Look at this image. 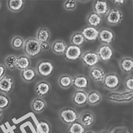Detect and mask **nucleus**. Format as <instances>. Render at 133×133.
<instances>
[{
    "label": "nucleus",
    "instance_id": "aec40b11",
    "mask_svg": "<svg viewBox=\"0 0 133 133\" xmlns=\"http://www.w3.org/2000/svg\"><path fill=\"white\" fill-rule=\"evenodd\" d=\"M32 110L36 113H40L44 111L47 108V103L45 100L41 98L37 97L33 100L31 104Z\"/></svg>",
    "mask_w": 133,
    "mask_h": 133
},
{
    "label": "nucleus",
    "instance_id": "f704fd0d",
    "mask_svg": "<svg viewBox=\"0 0 133 133\" xmlns=\"http://www.w3.org/2000/svg\"><path fill=\"white\" fill-rule=\"evenodd\" d=\"M77 5V1L74 0H66L64 2L63 6L66 11H72L76 8Z\"/></svg>",
    "mask_w": 133,
    "mask_h": 133
},
{
    "label": "nucleus",
    "instance_id": "ea45409f",
    "mask_svg": "<svg viewBox=\"0 0 133 133\" xmlns=\"http://www.w3.org/2000/svg\"><path fill=\"white\" fill-rule=\"evenodd\" d=\"M98 133H110L108 130H102V131L98 132Z\"/></svg>",
    "mask_w": 133,
    "mask_h": 133
},
{
    "label": "nucleus",
    "instance_id": "4468645a",
    "mask_svg": "<svg viewBox=\"0 0 133 133\" xmlns=\"http://www.w3.org/2000/svg\"><path fill=\"white\" fill-rule=\"evenodd\" d=\"M92 8L94 12L103 18L108 14L110 9V6L109 2L105 0H96L93 2Z\"/></svg>",
    "mask_w": 133,
    "mask_h": 133
},
{
    "label": "nucleus",
    "instance_id": "393cba45",
    "mask_svg": "<svg viewBox=\"0 0 133 133\" xmlns=\"http://www.w3.org/2000/svg\"><path fill=\"white\" fill-rule=\"evenodd\" d=\"M70 42L71 44L81 47L85 44L86 41L81 31H76L71 35Z\"/></svg>",
    "mask_w": 133,
    "mask_h": 133
},
{
    "label": "nucleus",
    "instance_id": "f8f14e48",
    "mask_svg": "<svg viewBox=\"0 0 133 133\" xmlns=\"http://www.w3.org/2000/svg\"><path fill=\"white\" fill-rule=\"evenodd\" d=\"M14 88V78L8 75H5L0 79V92L9 94L13 91Z\"/></svg>",
    "mask_w": 133,
    "mask_h": 133
},
{
    "label": "nucleus",
    "instance_id": "412c9836",
    "mask_svg": "<svg viewBox=\"0 0 133 133\" xmlns=\"http://www.w3.org/2000/svg\"><path fill=\"white\" fill-rule=\"evenodd\" d=\"M67 47L65 41L61 39H57L51 45V50L56 55H63Z\"/></svg>",
    "mask_w": 133,
    "mask_h": 133
},
{
    "label": "nucleus",
    "instance_id": "9b49d317",
    "mask_svg": "<svg viewBox=\"0 0 133 133\" xmlns=\"http://www.w3.org/2000/svg\"><path fill=\"white\" fill-rule=\"evenodd\" d=\"M79 123L86 128L92 127L96 121V117L94 113L90 110H85L79 115Z\"/></svg>",
    "mask_w": 133,
    "mask_h": 133
},
{
    "label": "nucleus",
    "instance_id": "58836bf2",
    "mask_svg": "<svg viewBox=\"0 0 133 133\" xmlns=\"http://www.w3.org/2000/svg\"><path fill=\"white\" fill-rule=\"evenodd\" d=\"M2 117H3V111L2 110H0V122H1Z\"/></svg>",
    "mask_w": 133,
    "mask_h": 133
},
{
    "label": "nucleus",
    "instance_id": "a19ab883",
    "mask_svg": "<svg viewBox=\"0 0 133 133\" xmlns=\"http://www.w3.org/2000/svg\"><path fill=\"white\" fill-rule=\"evenodd\" d=\"M85 133H95L94 131H87L85 132Z\"/></svg>",
    "mask_w": 133,
    "mask_h": 133
},
{
    "label": "nucleus",
    "instance_id": "37998d69",
    "mask_svg": "<svg viewBox=\"0 0 133 133\" xmlns=\"http://www.w3.org/2000/svg\"><path fill=\"white\" fill-rule=\"evenodd\" d=\"M1 2H0V8H1Z\"/></svg>",
    "mask_w": 133,
    "mask_h": 133
},
{
    "label": "nucleus",
    "instance_id": "c9c22d12",
    "mask_svg": "<svg viewBox=\"0 0 133 133\" xmlns=\"http://www.w3.org/2000/svg\"><path fill=\"white\" fill-rule=\"evenodd\" d=\"M40 48H41L42 51H46L50 48V45L49 42L40 43Z\"/></svg>",
    "mask_w": 133,
    "mask_h": 133
},
{
    "label": "nucleus",
    "instance_id": "e433bc0d",
    "mask_svg": "<svg viewBox=\"0 0 133 133\" xmlns=\"http://www.w3.org/2000/svg\"><path fill=\"white\" fill-rule=\"evenodd\" d=\"M6 69L5 66L2 64H0V79L5 75Z\"/></svg>",
    "mask_w": 133,
    "mask_h": 133
},
{
    "label": "nucleus",
    "instance_id": "7ed1b4c3",
    "mask_svg": "<svg viewBox=\"0 0 133 133\" xmlns=\"http://www.w3.org/2000/svg\"><path fill=\"white\" fill-rule=\"evenodd\" d=\"M122 79L120 75L115 72L106 73L102 84L104 88L109 91H115L121 85Z\"/></svg>",
    "mask_w": 133,
    "mask_h": 133
},
{
    "label": "nucleus",
    "instance_id": "6ab92c4d",
    "mask_svg": "<svg viewBox=\"0 0 133 133\" xmlns=\"http://www.w3.org/2000/svg\"><path fill=\"white\" fill-rule=\"evenodd\" d=\"M86 21L87 25L90 26L98 28L101 26L103 22V18L102 16L95 12L93 11L90 12L87 16Z\"/></svg>",
    "mask_w": 133,
    "mask_h": 133
},
{
    "label": "nucleus",
    "instance_id": "2eb2a0df",
    "mask_svg": "<svg viewBox=\"0 0 133 133\" xmlns=\"http://www.w3.org/2000/svg\"><path fill=\"white\" fill-rule=\"evenodd\" d=\"M35 90L36 94L38 96L43 98L47 96L51 92V85L46 80H41L36 84Z\"/></svg>",
    "mask_w": 133,
    "mask_h": 133
},
{
    "label": "nucleus",
    "instance_id": "bb28decb",
    "mask_svg": "<svg viewBox=\"0 0 133 133\" xmlns=\"http://www.w3.org/2000/svg\"><path fill=\"white\" fill-rule=\"evenodd\" d=\"M25 1L23 0H9L7 1V6L9 10L14 12H17L23 9Z\"/></svg>",
    "mask_w": 133,
    "mask_h": 133
},
{
    "label": "nucleus",
    "instance_id": "f3484780",
    "mask_svg": "<svg viewBox=\"0 0 133 133\" xmlns=\"http://www.w3.org/2000/svg\"><path fill=\"white\" fill-rule=\"evenodd\" d=\"M105 75V71L99 65L90 69L89 77L96 82H102Z\"/></svg>",
    "mask_w": 133,
    "mask_h": 133
},
{
    "label": "nucleus",
    "instance_id": "423d86ee",
    "mask_svg": "<svg viewBox=\"0 0 133 133\" xmlns=\"http://www.w3.org/2000/svg\"><path fill=\"white\" fill-rule=\"evenodd\" d=\"M106 22L110 26H116L122 23L124 19V15L121 9L113 7L110 8L104 16Z\"/></svg>",
    "mask_w": 133,
    "mask_h": 133
},
{
    "label": "nucleus",
    "instance_id": "72a5a7b5",
    "mask_svg": "<svg viewBox=\"0 0 133 133\" xmlns=\"http://www.w3.org/2000/svg\"><path fill=\"white\" fill-rule=\"evenodd\" d=\"M125 89L128 91H132L133 90V76L130 75L125 78L123 82Z\"/></svg>",
    "mask_w": 133,
    "mask_h": 133
},
{
    "label": "nucleus",
    "instance_id": "cd10ccee",
    "mask_svg": "<svg viewBox=\"0 0 133 133\" xmlns=\"http://www.w3.org/2000/svg\"><path fill=\"white\" fill-rule=\"evenodd\" d=\"M58 83L61 88L67 89L72 85V77L70 75L63 74L58 78Z\"/></svg>",
    "mask_w": 133,
    "mask_h": 133
},
{
    "label": "nucleus",
    "instance_id": "7c9ffc66",
    "mask_svg": "<svg viewBox=\"0 0 133 133\" xmlns=\"http://www.w3.org/2000/svg\"><path fill=\"white\" fill-rule=\"evenodd\" d=\"M16 60H17V57L14 55V54H11L7 56L5 60V63L9 70H14L16 68Z\"/></svg>",
    "mask_w": 133,
    "mask_h": 133
},
{
    "label": "nucleus",
    "instance_id": "473e14b6",
    "mask_svg": "<svg viewBox=\"0 0 133 133\" xmlns=\"http://www.w3.org/2000/svg\"><path fill=\"white\" fill-rule=\"evenodd\" d=\"M25 43V40L23 38L19 36L14 37L11 41V45L13 48L18 50L22 49Z\"/></svg>",
    "mask_w": 133,
    "mask_h": 133
},
{
    "label": "nucleus",
    "instance_id": "f03ea898",
    "mask_svg": "<svg viewBox=\"0 0 133 133\" xmlns=\"http://www.w3.org/2000/svg\"><path fill=\"white\" fill-rule=\"evenodd\" d=\"M58 116L61 122L68 125L79 120V114L77 111L70 107H65L60 109Z\"/></svg>",
    "mask_w": 133,
    "mask_h": 133
},
{
    "label": "nucleus",
    "instance_id": "9d476101",
    "mask_svg": "<svg viewBox=\"0 0 133 133\" xmlns=\"http://www.w3.org/2000/svg\"><path fill=\"white\" fill-rule=\"evenodd\" d=\"M99 29L98 28L86 25L82 28L81 32L84 36L85 41L89 43L95 42L98 39Z\"/></svg>",
    "mask_w": 133,
    "mask_h": 133
},
{
    "label": "nucleus",
    "instance_id": "f257e3e1",
    "mask_svg": "<svg viewBox=\"0 0 133 133\" xmlns=\"http://www.w3.org/2000/svg\"><path fill=\"white\" fill-rule=\"evenodd\" d=\"M23 48L26 56L29 57H35L42 51L40 48V42L35 37H30L26 40Z\"/></svg>",
    "mask_w": 133,
    "mask_h": 133
},
{
    "label": "nucleus",
    "instance_id": "79ce46f5",
    "mask_svg": "<svg viewBox=\"0 0 133 133\" xmlns=\"http://www.w3.org/2000/svg\"><path fill=\"white\" fill-rule=\"evenodd\" d=\"M79 2H89V1H79Z\"/></svg>",
    "mask_w": 133,
    "mask_h": 133
},
{
    "label": "nucleus",
    "instance_id": "a878e982",
    "mask_svg": "<svg viewBox=\"0 0 133 133\" xmlns=\"http://www.w3.org/2000/svg\"><path fill=\"white\" fill-rule=\"evenodd\" d=\"M31 64L30 60L29 57L26 55H21L17 57L16 63V68L21 71L29 68Z\"/></svg>",
    "mask_w": 133,
    "mask_h": 133
},
{
    "label": "nucleus",
    "instance_id": "4be33fe9",
    "mask_svg": "<svg viewBox=\"0 0 133 133\" xmlns=\"http://www.w3.org/2000/svg\"><path fill=\"white\" fill-rule=\"evenodd\" d=\"M37 75L36 70L31 67L21 71V76L22 79L27 83H30L34 81L37 77Z\"/></svg>",
    "mask_w": 133,
    "mask_h": 133
},
{
    "label": "nucleus",
    "instance_id": "1a4fd4ad",
    "mask_svg": "<svg viewBox=\"0 0 133 133\" xmlns=\"http://www.w3.org/2000/svg\"><path fill=\"white\" fill-rule=\"evenodd\" d=\"M90 85V81L88 77L82 74H78L72 77V85L77 90H83L88 88Z\"/></svg>",
    "mask_w": 133,
    "mask_h": 133
},
{
    "label": "nucleus",
    "instance_id": "b1692460",
    "mask_svg": "<svg viewBox=\"0 0 133 133\" xmlns=\"http://www.w3.org/2000/svg\"><path fill=\"white\" fill-rule=\"evenodd\" d=\"M88 103L91 106H96L102 101V96L98 91L92 90L87 93Z\"/></svg>",
    "mask_w": 133,
    "mask_h": 133
},
{
    "label": "nucleus",
    "instance_id": "dca6fc26",
    "mask_svg": "<svg viewBox=\"0 0 133 133\" xmlns=\"http://www.w3.org/2000/svg\"><path fill=\"white\" fill-rule=\"evenodd\" d=\"M72 101L75 105L82 107L88 103L87 93L83 90H77L74 93L72 98Z\"/></svg>",
    "mask_w": 133,
    "mask_h": 133
},
{
    "label": "nucleus",
    "instance_id": "c756f323",
    "mask_svg": "<svg viewBox=\"0 0 133 133\" xmlns=\"http://www.w3.org/2000/svg\"><path fill=\"white\" fill-rule=\"evenodd\" d=\"M87 129L79 123V121L69 125L68 133H85Z\"/></svg>",
    "mask_w": 133,
    "mask_h": 133
},
{
    "label": "nucleus",
    "instance_id": "6e6552de",
    "mask_svg": "<svg viewBox=\"0 0 133 133\" xmlns=\"http://www.w3.org/2000/svg\"><path fill=\"white\" fill-rule=\"evenodd\" d=\"M83 53L84 51L81 47L71 44L67 45V47L63 55L66 61L69 62H75L80 60Z\"/></svg>",
    "mask_w": 133,
    "mask_h": 133
},
{
    "label": "nucleus",
    "instance_id": "a211bd4d",
    "mask_svg": "<svg viewBox=\"0 0 133 133\" xmlns=\"http://www.w3.org/2000/svg\"><path fill=\"white\" fill-rule=\"evenodd\" d=\"M120 70L123 72L127 74H132L133 71V59L130 57H123L118 63Z\"/></svg>",
    "mask_w": 133,
    "mask_h": 133
},
{
    "label": "nucleus",
    "instance_id": "2f4dec72",
    "mask_svg": "<svg viewBox=\"0 0 133 133\" xmlns=\"http://www.w3.org/2000/svg\"><path fill=\"white\" fill-rule=\"evenodd\" d=\"M11 100L6 94L0 93V110H5L10 105Z\"/></svg>",
    "mask_w": 133,
    "mask_h": 133
},
{
    "label": "nucleus",
    "instance_id": "0eeeda50",
    "mask_svg": "<svg viewBox=\"0 0 133 133\" xmlns=\"http://www.w3.org/2000/svg\"><path fill=\"white\" fill-rule=\"evenodd\" d=\"M80 60L83 64L90 69L98 65L100 62L96 51L91 50L84 52Z\"/></svg>",
    "mask_w": 133,
    "mask_h": 133
},
{
    "label": "nucleus",
    "instance_id": "c85d7f7f",
    "mask_svg": "<svg viewBox=\"0 0 133 133\" xmlns=\"http://www.w3.org/2000/svg\"><path fill=\"white\" fill-rule=\"evenodd\" d=\"M37 130L38 133H50L51 131V124L46 120H40L38 121Z\"/></svg>",
    "mask_w": 133,
    "mask_h": 133
},
{
    "label": "nucleus",
    "instance_id": "20e7f679",
    "mask_svg": "<svg viewBox=\"0 0 133 133\" xmlns=\"http://www.w3.org/2000/svg\"><path fill=\"white\" fill-rule=\"evenodd\" d=\"M100 61L107 63L112 60L115 57V50L110 44L101 43L96 50Z\"/></svg>",
    "mask_w": 133,
    "mask_h": 133
},
{
    "label": "nucleus",
    "instance_id": "4c0bfd02",
    "mask_svg": "<svg viewBox=\"0 0 133 133\" xmlns=\"http://www.w3.org/2000/svg\"><path fill=\"white\" fill-rule=\"evenodd\" d=\"M112 2L118 6L124 5L127 2V1H125V0H114V1H112Z\"/></svg>",
    "mask_w": 133,
    "mask_h": 133
},
{
    "label": "nucleus",
    "instance_id": "39448f33",
    "mask_svg": "<svg viewBox=\"0 0 133 133\" xmlns=\"http://www.w3.org/2000/svg\"><path fill=\"white\" fill-rule=\"evenodd\" d=\"M54 71V65L51 61L42 60L36 65V73L43 78H47L52 75Z\"/></svg>",
    "mask_w": 133,
    "mask_h": 133
},
{
    "label": "nucleus",
    "instance_id": "5701e85b",
    "mask_svg": "<svg viewBox=\"0 0 133 133\" xmlns=\"http://www.w3.org/2000/svg\"><path fill=\"white\" fill-rule=\"evenodd\" d=\"M51 32L46 27H41L37 30L36 33V39L40 43L49 42L51 39Z\"/></svg>",
    "mask_w": 133,
    "mask_h": 133
},
{
    "label": "nucleus",
    "instance_id": "ddd939ff",
    "mask_svg": "<svg viewBox=\"0 0 133 133\" xmlns=\"http://www.w3.org/2000/svg\"><path fill=\"white\" fill-rule=\"evenodd\" d=\"M115 34L113 30L106 28L99 29L98 40L102 43L111 45L115 41Z\"/></svg>",
    "mask_w": 133,
    "mask_h": 133
}]
</instances>
